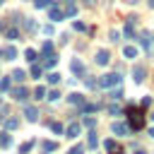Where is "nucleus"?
Here are the masks:
<instances>
[{
    "label": "nucleus",
    "instance_id": "f257e3e1",
    "mask_svg": "<svg viewBox=\"0 0 154 154\" xmlns=\"http://www.w3.org/2000/svg\"><path fill=\"white\" fill-rule=\"evenodd\" d=\"M125 116H128V125L130 130H142L144 128V108L142 106H128L125 108Z\"/></svg>",
    "mask_w": 154,
    "mask_h": 154
},
{
    "label": "nucleus",
    "instance_id": "f03ea898",
    "mask_svg": "<svg viewBox=\"0 0 154 154\" xmlns=\"http://www.w3.org/2000/svg\"><path fill=\"white\" fill-rule=\"evenodd\" d=\"M96 82H99V87H103V89H113V87H120L123 77H120L118 72H108V75H101Z\"/></svg>",
    "mask_w": 154,
    "mask_h": 154
},
{
    "label": "nucleus",
    "instance_id": "7ed1b4c3",
    "mask_svg": "<svg viewBox=\"0 0 154 154\" xmlns=\"http://www.w3.org/2000/svg\"><path fill=\"white\" fill-rule=\"evenodd\" d=\"M65 17V12L60 10V7H55V5H48V19H53V22H60Z\"/></svg>",
    "mask_w": 154,
    "mask_h": 154
},
{
    "label": "nucleus",
    "instance_id": "20e7f679",
    "mask_svg": "<svg viewBox=\"0 0 154 154\" xmlns=\"http://www.w3.org/2000/svg\"><path fill=\"white\" fill-rule=\"evenodd\" d=\"M137 41H140V46H142L144 51H152V34H149V31H142V34L137 36Z\"/></svg>",
    "mask_w": 154,
    "mask_h": 154
},
{
    "label": "nucleus",
    "instance_id": "39448f33",
    "mask_svg": "<svg viewBox=\"0 0 154 154\" xmlns=\"http://www.w3.org/2000/svg\"><path fill=\"white\" fill-rule=\"evenodd\" d=\"M111 130H113L116 135H130V132H132V130H130V125H128V123H120V120H118V123H113V125H111Z\"/></svg>",
    "mask_w": 154,
    "mask_h": 154
},
{
    "label": "nucleus",
    "instance_id": "423d86ee",
    "mask_svg": "<svg viewBox=\"0 0 154 154\" xmlns=\"http://www.w3.org/2000/svg\"><path fill=\"white\" fill-rule=\"evenodd\" d=\"M24 118H26L29 123H36V120H38V108H36V106H26V108H24Z\"/></svg>",
    "mask_w": 154,
    "mask_h": 154
},
{
    "label": "nucleus",
    "instance_id": "0eeeda50",
    "mask_svg": "<svg viewBox=\"0 0 154 154\" xmlns=\"http://www.w3.org/2000/svg\"><path fill=\"white\" fill-rule=\"evenodd\" d=\"M70 67H72V72H75L77 77H82V75H84V65H82V60H79V58H72Z\"/></svg>",
    "mask_w": 154,
    "mask_h": 154
},
{
    "label": "nucleus",
    "instance_id": "6e6552de",
    "mask_svg": "<svg viewBox=\"0 0 154 154\" xmlns=\"http://www.w3.org/2000/svg\"><path fill=\"white\" fill-rule=\"evenodd\" d=\"M132 79L137 84H142V79H144V65H135L132 67Z\"/></svg>",
    "mask_w": 154,
    "mask_h": 154
},
{
    "label": "nucleus",
    "instance_id": "1a4fd4ad",
    "mask_svg": "<svg viewBox=\"0 0 154 154\" xmlns=\"http://www.w3.org/2000/svg\"><path fill=\"white\" fill-rule=\"evenodd\" d=\"M94 60H96V65H108V60H111V53H108V51H99Z\"/></svg>",
    "mask_w": 154,
    "mask_h": 154
},
{
    "label": "nucleus",
    "instance_id": "9d476101",
    "mask_svg": "<svg viewBox=\"0 0 154 154\" xmlns=\"http://www.w3.org/2000/svg\"><path fill=\"white\" fill-rule=\"evenodd\" d=\"M29 96V91L24 89V87H17V89H12V99H17V101H24Z\"/></svg>",
    "mask_w": 154,
    "mask_h": 154
},
{
    "label": "nucleus",
    "instance_id": "9b49d317",
    "mask_svg": "<svg viewBox=\"0 0 154 154\" xmlns=\"http://www.w3.org/2000/svg\"><path fill=\"white\" fill-rule=\"evenodd\" d=\"M67 101H70L72 106H82V103H84V96L77 94V91H72V94H67Z\"/></svg>",
    "mask_w": 154,
    "mask_h": 154
},
{
    "label": "nucleus",
    "instance_id": "f8f14e48",
    "mask_svg": "<svg viewBox=\"0 0 154 154\" xmlns=\"http://www.w3.org/2000/svg\"><path fill=\"white\" fill-rule=\"evenodd\" d=\"M106 149H108L111 154H123V147H120L118 142H113V140H106Z\"/></svg>",
    "mask_w": 154,
    "mask_h": 154
},
{
    "label": "nucleus",
    "instance_id": "ddd939ff",
    "mask_svg": "<svg viewBox=\"0 0 154 154\" xmlns=\"http://www.w3.org/2000/svg\"><path fill=\"white\" fill-rule=\"evenodd\" d=\"M63 132H65L67 137H77V135H79V125H77V123H70V125H67Z\"/></svg>",
    "mask_w": 154,
    "mask_h": 154
},
{
    "label": "nucleus",
    "instance_id": "4468645a",
    "mask_svg": "<svg viewBox=\"0 0 154 154\" xmlns=\"http://www.w3.org/2000/svg\"><path fill=\"white\" fill-rule=\"evenodd\" d=\"M2 58H7V60H14V58H17V48H14V46H7V48L2 51Z\"/></svg>",
    "mask_w": 154,
    "mask_h": 154
},
{
    "label": "nucleus",
    "instance_id": "2eb2a0df",
    "mask_svg": "<svg viewBox=\"0 0 154 154\" xmlns=\"http://www.w3.org/2000/svg\"><path fill=\"white\" fill-rule=\"evenodd\" d=\"M10 77H12V79H14V82H24V79H26V72H24V70H19V67H17V70H12V75H10Z\"/></svg>",
    "mask_w": 154,
    "mask_h": 154
},
{
    "label": "nucleus",
    "instance_id": "dca6fc26",
    "mask_svg": "<svg viewBox=\"0 0 154 154\" xmlns=\"http://www.w3.org/2000/svg\"><path fill=\"white\" fill-rule=\"evenodd\" d=\"M79 108H82V113H94V111H99L101 106H99V103H87V101H84Z\"/></svg>",
    "mask_w": 154,
    "mask_h": 154
},
{
    "label": "nucleus",
    "instance_id": "f3484780",
    "mask_svg": "<svg viewBox=\"0 0 154 154\" xmlns=\"http://www.w3.org/2000/svg\"><path fill=\"white\" fill-rule=\"evenodd\" d=\"M55 149H58V142H48V140H46V142L41 144V152H43V154H48V152H55Z\"/></svg>",
    "mask_w": 154,
    "mask_h": 154
},
{
    "label": "nucleus",
    "instance_id": "a211bd4d",
    "mask_svg": "<svg viewBox=\"0 0 154 154\" xmlns=\"http://www.w3.org/2000/svg\"><path fill=\"white\" fill-rule=\"evenodd\" d=\"M24 58H26L29 63H36V58H38V53H36L34 48H26V51H24Z\"/></svg>",
    "mask_w": 154,
    "mask_h": 154
},
{
    "label": "nucleus",
    "instance_id": "6ab92c4d",
    "mask_svg": "<svg viewBox=\"0 0 154 154\" xmlns=\"http://www.w3.org/2000/svg\"><path fill=\"white\" fill-rule=\"evenodd\" d=\"M10 84H12V77H10V75L2 77V79H0V91H10Z\"/></svg>",
    "mask_w": 154,
    "mask_h": 154
},
{
    "label": "nucleus",
    "instance_id": "aec40b11",
    "mask_svg": "<svg viewBox=\"0 0 154 154\" xmlns=\"http://www.w3.org/2000/svg\"><path fill=\"white\" fill-rule=\"evenodd\" d=\"M31 147H34V140L22 142V144H19V154H29V152H31Z\"/></svg>",
    "mask_w": 154,
    "mask_h": 154
},
{
    "label": "nucleus",
    "instance_id": "412c9836",
    "mask_svg": "<svg viewBox=\"0 0 154 154\" xmlns=\"http://www.w3.org/2000/svg\"><path fill=\"white\" fill-rule=\"evenodd\" d=\"M10 144H12V137H10L7 132H0V147H5V149H7Z\"/></svg>",
    "mask_w": 154,
    "mask_h": 154
},
{
    "label": "nucleus",
    "instance_id": "4be33fe9",
    "mask_svg": "<svg viewBox=\"0 0 154 154\" xmlns=\"http://www.w3.org/2000/svg\"><path fill=\"white\" fill-rule=\"evenodd\" d=\"M41 53H43V55H53V43H51V41H43Z\"/></svg>",
    "mask_w": 154,
    "mask_h": 154
},
{
    "label": "nucleus",
    "instance_id": "5701e85b",
    "mask_svg": "<svg viewBox=\"0 0 154 154\" xmlns=\"http://www.w3.org/2000/svg\"><path fill=\"white\" fill-rule=\"evenodd\" d=\"M123 55H125V58H135V55H137V48H135V46H125V48H123Z\"/></svg>",
    "mask_w": 154,
    "mask_h": 154
},
{
    "label": "nucleus",
    "instance_id": "b1692460",
    "mask_svg": "<svg viewBox=\"0 0 154 154\" xmlns=\"http://www.w3.org/2000/svg\"><path fill=\"white\" fill-rule=\"evenodd\" d=\"M55 63H58V58H55V55H46L43 67H46V70H48V67H55Z\"/></svg>",
    "mask_w": 154,
    "mask_h": 154
},
{
    "label": "nucleus",
    "instance_id": "393cba45",
    "mask_svg": "<svg viewBox=\"0 0 154 154\" xmlns=\"http://www.w3.org/2000/svg\"><path fill=\"white\" fill-rule=\"evenodd\" d=\"M19 125V120L17 118H5V130H14Z\"/></svg>",
    "mask_w": 154,
    "mask_h": 154
},
{
    "label": "nucleus",
    "instance_id": "a878e982",
    "mask_svg": "<svg viewBox=\"0 0 154 154\" xmlns=\"http://www.w3.org/2000/svg\"><path fill=\"white\" fill-rule=\"evenodd\" d=\"M120 96H123V91H120V87H113V91L108 94V99H111V101H118Z\"/></svg>",
    "mask_w": 154,
    "mask_h": 154
},
{
    "label": "nucleus",
    "instance_id": "bb28decb",
    "mask_svg": "<svg viewBox=\"0 0 154 154\" xmlns=\"http://www.w3.org/2000/svg\"><path fill=\"white\" fill-rule=\"evenodd\" d=\"M87 144H89V149H94V147L99 144V140H96V135H94V132H89V137H87Z\"/></svg>",
    "mask_w": 154,
    "mask_h": 154
},
{
    "label": "nucleus",
    "instance_id": "cd10ccee",
    "mask_svg": "<svg viewBox=\"0 0 154 154\" xmlns=\"http://www.w3.org/2000/svg\"><path fill=\"white\" fill-rule=\"evenodd\" d=\"M46 79H48L51 84H58V82H60V75H58V72H48V77H46Z\"/></svg>",
    "mask_w": 154,
    "mask_h": 154
},
{
    "label": "nucleus",
    "instance_id": "c85d7f7f",
    "mask_svg": "<svg viewBox=\"0 0 154 154\" xmlns=\"http://www.w3.org/2000/svg\"><path fill=\"white\" fill-rule=\"evenodd\" d=\"M84 84H87V89H96V87H99V82H96L94 77H87V79H84Z\"/></svg>",
    "mask_w": 154,
    "mask_h": 154
},
{
    "label": "nucleus",
    "instance_id": "c756f323",
    "mask_svg": "<svg viewBox=\"0 0 154 154\" xmlns=\"http://www.w3.org/2000/svg\"><path fill=\"white\" fill-rule=\"evenodd\" d=\"M34 96L36 99H46V87H36L34 89Z\"/></svg>",
    "mask_w": 154,
    "mask_h": 154
},
{
    "label": "nucleus",
    "instance_id": "7c9ffc66",
    "mask_svg": "<svg viewBox=\"0 0 154 154\" xmlns=\"http://www.w3.org/2000/svg\"><path fill=\"white\" fill-rule=\"evenodd\" d=\"M75 14H77V7L75 5H67L65 7V17H75Z\"/></svg>",
    "mask_w": 154,
    "mask_h": 154
},
{
    "label": "nucleus",
    "instance_id": "2f4dec72",
    "mask_svg": "<svg viewBox=\"0 0 154 154\" xmlns=\"http://www.w3.org/2000/svg\"><path fill=\"white\" fill-rule=\"evenodd\" d=\"M46 94H48V96H46L48 101H58V99H60V94H58L55 89H51V91H46Z\"/></svg>",
    "mask_w": 154,
    "mask_h": 154
},
{
    "label": "nucleus",
    "instance_id": "473e14b6",
    "mask_svg": "<svg viewBox=\"0 0 154 154\" xmlns=\"http://www.w3.org/2000/svg\"><path fill=\"white\" fill-rule=\"evenodd\" d=\"M51 130H53L55 135H60V132H63V125H60L58 120H53V123H51Z\"/></svg>",
    "mask_w": 154,
    "mask_h": 154
},
{
    "label": "nucleus",
    "instance_id": "72a5a7b5",
    "mask_svg": "<svg viewBox=\"0 0 154 154\" xmlns=\"http://www.w3.org/2000/svg\"><path fill=\"white\" fill-rule=\"evenodd\" d=\"M17 36H19L17 26H10V29H7V38H17Z\"/></svg>",
    "mask_w": 154,
    "mask_h": 154
},
{
    "label": "nucleus",
    "instance_id": "f704fd0d",
    "mask_svg": "<svg viewBox=\"0 0 154 154\" xmlns=\"http://www.w3.org/2000/svg\"><path fill=\"white\" fill-rule=\"evenodd\" d=\"M31 77H41V65H31Z\"/></svg>",
    "mask_w": 154,
    "mask_h": 154
},
{
    "label": "nucleus",
    "instance_id": "c9c22d12",
    "mask_svg": "<svg viewBox=\"0 0 154 154\" xmlns=\"http://www.w3.org/2000/svg\"><path fill=\"white\" fill-rule=\"evenodd\" d=\"M106 111H108V113H113V116H118V113H120V106H116V103H111V106H108Z\"/></svg>",
    "mask_w": 154,
    "mask_h": 154
},
{
    "label": "nucleus",
    "instance_id": "e433bc0d",
    "mask_svg": "<svg viewBox=\"0 0 154 154\" xmlns=\"http://www.w3.org/2000/svg\"><path fill=\"white\" fill-rule=\"evenodd\" d=\"M24 26H26L29 31H34V29H36V22H34V19H26V22H24Z\"/></svg>",
    "mask_w": 154,
    "mask_h": 154
},
{
    "label": "nucleus",
    "instance_id": "4c0bfd02",
    "mask_svg": "<svg viewBox=\"0 0 154 154\" xmlns=\"http://www.w3.org/2000/svg\"><path fill=\"white\" fill-rule=\"evenodd\" d=\"M82 152H84V147H82V144H77V147H72L67 154H82Z\"/></svg>",
    "mask_w": 154,
    "mask_h": 154
},
{
    "label": "nucleus",
    "instance_id": "58836bf2",
    "mask_svg": "<svg viewBox=\"0 0 154 154\" xmlns=\"http://www.w3.org/2000/svg\"><path fill=\"white\" fill-rule=\"evenodd\" d=\"M34 5H36V7H48L51 0H34Z\"/></svg>",
    "mask_w": 154,
    "mask_h": 154
},
{
    "label": "nucleus",
    "instance_id": "ea45409f",
    "mask_svg": "<svg viewBox=\"0 0 154 154\" xmlns=\"http://www.w3.org/2000/svg\"><path fill=\"white\" fill-rule=\"evenodd\" d=\"M75 29H77V31H87V26H84L82 22H75Z\"/></svg>",
    "mask_w": 154,
    "mask_h": 154
},
{
    "label": "nucleus",
    "instance_id": "a19ab883",
    "mask_svg": "<svg viewBox=\"0 0 154 154\" xmlns=\"http://www.w3.org/2000/svg\"><path fill=\"white\" fill-rule=\"evenodd\" d=\"M43 31H46V36H53V26H51V24H46V26H43Z\"/></svg>",
    "mask_w": 154,
    "mask_h": 154
},
{
    "label": "nucleus",
    "instance_id": "79ce46f5",
    "mask_svg": "<svg viewBox=\"0 0 154 154\" xmlns=\"http://www.w3.org/2000/svg\"><path fill=\"white\" fill-rule=\"evenodd\" d=\"M149 103H152V99H149V96H144V99H142V108H147Z\"/></svg>",
    "mask_w": 154,
    "mask_h": 154
},
{
    "label": "nucleus",
    "instance_id": "37998d69",
    "mask_svg": "<svg viewBox=\"0 0 154 154\" xmlns=\"http://www.w3.org/2000/svg\"><path fill=\"white\" fill-rule=\"evenodd\" d=\"M84 125L87 128H94V118H84Z\"/></svg>",
    "mask_w": 154,
    "mask_h": 154
},
{
    "label": "nucleus",
    "instance_id": "c03bdc74",
    "mask_svg": "<svg viewBox=\"0 0 154 154\" xmlns=\"http://www.w3.org/2000/svg\"><path fill=\"white\" fill-rule=\"evenodd\" d=\"M135 154H147V152L144 149H135Z\"/></svg>",
    "mask_w": 154,
    "mask_h": 154
},
{
    "label": "nucleus",
    "instance_id": "a18cd8bd",
    "mask_svg": "<svg viewBox=\"0 0 154 154\" xmlns=\"http://www.w3.org/2000/svg\"><path fill=\"white\" fill-rule=\"evenodd\" d=\"M149 137H154V128H149Z\"/></svg>",
    "mask_w": 154,
    "mask_h": 154
},
{
    "label": "nucleus",
    "instance_id": "49530a36",
    "mask_svg": "<svg viewBox=\"0 0 154 154\" xmlns=\"http://www.w3.org/2000/svg\"><path fill=\"white\" fill-rule=\"evenodd\" d=\"M84 2H87V5H94V2H96V0H84Z\"/></svg>",
    "mask_w": 154,
    "mask_h": 154
},
{
    "label": "nucleus",
    "instance_id": "de8ad7c7",
    "mask_svg": "<svg viewBox=\"0 0 154 154\" xmlns=\"http://www.w3.org/2000/svg\"><path fill=\"white\" fill-rule=\"evenodd\" d=\"M147 5H149V7H154V0H147Z\"/></svg>",
    "mask_w": 154,
    "mask_h": 154
},
{
    "label": "nucleus",
    "instance_id": "09e8293b",
    "mask_svg": "<svg viewBox=\"0 0 154 154\" xmlns=\"http://www.w3.org/2000/svg\"><path fill=\"white\" fill-rule=\"evenodd\" d=\"M152 43H154V34H152Z\"/></svg>",
    "mask_w": 154,
    "mask_h": 154
},
{
    "label": "nucleus",
    "instance_id": "8fccbe9b",
    "mask_svg": "<svg viewBox=\"0 0 154 154\" xmlns=\"http://www.w3.org/2000/svg\"><path fill=\"white\" fill-rule=\"evenodd\" d=\"M2 2H5V0H0V5H2Z\"/></svg>",
    "mask_w": 154,
    "mask_h": 154
},
{
    "label": "nucleus",
    "instance_id": "3c124183",
    "mask_svg": "<svg viewBox=\"0 0 154 154\" xmlns=\"http://www.w3.org/2000/svg\"><path fill=\"white\" fill-rule=\"evenodd\" d=\"M0 58H2V53H0Z\"/></svg>",
    "mask_w": 154,
    "mask_h": 154
}]
</instances>
